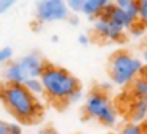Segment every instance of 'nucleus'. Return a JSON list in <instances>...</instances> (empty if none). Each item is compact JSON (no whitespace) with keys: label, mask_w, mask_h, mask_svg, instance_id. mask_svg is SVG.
I'll return each mask as SVG.
<instances>
[{"label":"nucleus","mask_w":147,"mask_h":134,"mask_svg":"<svg viewBox=\"0 0 147 134\" xmlns=\"http://www.w3.org/2000/svg\"><path fill=\"white\" fill-rule=\"evenodd\" d=\"M0 134H22V128L13 121L0 120Z\"/></svg>","instance_id":"nucleus-14"},{"label":"nucleus","mask_w":147,"mask_h":134,"mask_svg":"<svg viewBox=\"0 0 147 134\" xmlns=\"http://www.w3.org/2000/svg\"><path fill=\"white\" fill-rule=\"evenodd\" d=\"M41 82L45 87V95L52 101H68L71 95L81 90L79 79L71 71L62 66L48 63L41 74Z\"/></svg>","instance_id":"nucleus-2"},{"label":"nucleus","mask_w":147,"mask_h":134,"mask_svg":"<svg viewBox=\"0 0 147 134\" xmlns=\"http://www.w3.org/2000/svg\"><path fill=\"white\" fill-rule=\"evenodd\" d=\"M0 99L11 115L24 123L38 120L43 114L40 99L21 84H3L0 87Z\"/></svg>","instance_id":"nucleus-1"},{"label":"nucleus","mask_w":147,"mask_h":134,"mask_svg":"<svg viewBox=\"0 0 147 134\" xmlns=\"http://www.w3.org/2000/svg\"><path fill=\"white\" fill-rule=\"evenodd\" d=\"M3 77H5V84H21V85H24L26 80L29 79L18 60H13L11 63H8L5 66Z\"/></svg>","instance_id":"nucleus-10"},{"label":"nucleus","mask_w":147,"mask_h":134,"mask_svg":"<svg viewBox=\"0 0 147 134\" xmlns=\"http://www.w3.org/2000/svg\"><path fill=\"white\" fill-rule=\"evenodd\" d=\"M144 71L142 58L133 55L128 51H117L109 58L108 73L112 84L117 87L133 85L136 79H139Z\"/></svg>","instance_id":"nucleus-3"},{"label":"nucleus","mask_w":147,"mask_h":134,"mask_svg":"<svg viewBox=\"0 0 147 134\" xmlns=\"http://www.w3.org/2000/svg\"><path fill=\"white\" fill-rule=\"evenodd\" d=\"M93 30H95L96 36H100L105 41H119V40H122V36L125 33L123 29L115 25L114 22L106 19L105 16L93 21Z\"/></svg>","instance_id":"nucleus-6"},{"label":"nucleus","mask_w":147,"mask_h":134,"mask_svg":"<svg viewBox=\"0 0 147 134\" xmlns=\"http://www.w3.org/2000/svg\"><path fill=\"white\" fill-rule=\"evenodd\" d=\"M128 114H130V121L141 125V121H144L147 118V101L133 98V103L130 104Z\"/></svg>","instance_id":"nucleus-11"},{"label":"nucleus","mask_w":147,"mask_h":134,"mask_svg":"<svg viewBox=\"0 0 147 134\" xmlns=\"http://www.w3.org/2000/svg\"><path fill=\"white\" fill-rule=\"evenodd\" d=\"M142 62H144V65H147V48L142 51Z\"/></svg>","instance_id":"nucleus-24"},{"label":"nucleus","mask_w":147,"mask_h":134,"mask_svg":"<svg viewBox=\"0 0 147 134\" xmlns=\"http://www.w3.org/2000/svg\"><path fill=\"white\" fill-rule=\"evenodd\" d=\"M131 93L134 99L147 101V77H139L131 85Z\"/></svg>","instance_id":"nucleus-12"},{"label":"nucleus","mask_w":147,"mask_h":134,"mask_svg":"<svg viewBox=\"0 0 147 134\" xmlns=\"http://www.w3.org/2000/svg\"><path fill=\"white\" fill-rule=\"evenodd\" d=\"M24 85H26V88L29 90L33 96H36V98L45 95V87H43V82H41L40 77H30V79L26 80Z\"/></svg>","instance_id":"nucleus-13"},{"label":"nucleus","mask_w":147,"mask_h":134,"mask_svg":"<svg viewBox=\"0 0 147 134\" xmlns=\"http://www.w3.org/2000/svg\"><path fill=\"white\" fill-rule=\"evenodd\" d=\"M105 17H106V19H109L111 22H114L115 25H119L120 29H123L125 32H128L134 24H138L136 21H134L133 17L127 13V11L122 10V8H119L114 2H112V5L108 8V11L105 13Z\"/></svg>","instance_id":"nucleus-8"},{"label":"nucleus","mask_w":147,"mask_h":134,"mask_svg":"<svg viewBox=\"0 0 147 134\" xmlns=\"http://www.w3.org/2000/svg\"><path fill=\"white\" fill-rule=\"evenodd\" d=\"M120 134H146L144 128L139 123H133V121H128L122 126Z\"/></svg>","instance_id":"nucleus-15"},{"label":"nucleus","mask_w":147,"mask_h":134,"mask_svg":"<svg viewBox=\"0 0 147 134\" xmlns=\"http://www.w3.org/2000/svg\"><path fill=\"white\" fill-rule=\"evenodd\" d=\"M111 5L112 2H109V0H84L82 14L95 21L98 17L105 16V13L108 11V8Z\"/></svg>","instance_id":"nucleus-9"},{"label":"nucleus","mask_w":147,"mask_h":134,"mask_svg":"<svg viewBox=\"0 0 147 134\" xmlns=\"http://www.w3.org/2000/svg\"><path fill=\"white\" fill-rule=\"evenodd\" d=\"M82 92H81V90H78V92H74L73 95L70 96V98H68V104H74V103H78V101H81V99H82Z\"/></svg>","instance_id":"nucleus-21"},{"label":"nucleus","mask_w":147,"mask_h":134,"mask_svg":"<svg viewBox=\"0 0 147 134\" xmlns=\"http://www.w3.org/2000/svg\"><path fill=\"white\" fill-rule=\"evenodd\" d=\"M138 7H139V22L146 25L147 24V0L138 2Z\"/></svg>","instance_id":"nucleus-18"},{"label":"nucleus","mask_w":147,"mask_h":134,"mask_svg":"<svg viewBox=\"0 0 147 134\" xmlns=\"http://www.w3.org/2000/svg\"><path fill=\"white\" fill-rule=\"evenodd\" d=\"M38 134H60V133L55 131V129H52V128H45V129H41Z\"/></svg>","instance_id":"nucleus-23"},{"label":"nucleus","mask_w":147,"mask_h":134,"mask_svg":"<svg viewBox=\"0 0 147 134\" xmlns=\"http://www.w3.org/2000/svg\"><path fill=\"white\" fill-rule=\"evenodd\" d=\"M35 16L41 24L60 22L70 17V10L63 0H41L36 3Z\"/></svg>","instance_id":"nucleus-5"},{"label":"nucleus","mask_w":147,"mask_h":134,"mask_svg":"<svg viewBox=\"0 0 147 134\" xmlns=\"http://www.w3.org/2000/svg\"><path fill=\"white\" fill-rule=\"evenodd\" d=\"M18 62L22 66L24 73L27 74L29 79L30 77H41L43 71H45L46 65H48L45 62V58L40 54H36V52H30V54L22 55L21 58H18Z\"/></svg>","instance_id":"nucleus-7"},{"label":"nucleus","mask_w":147,"mask_h":134,"mask_svg":"<svg viewBox=\"0 0 147 134\" xmlns=\"http://www.w3.org/2000/svg\"><path fill=\"white\" fill-rule=\"evenodd\" d=\"M78 43H79L81 46H89V43H90L89 35H87V33H79V35H78Z\"/></svg>","instance_id":"nucleus-22"},{"label":"nucleus","mask_w":147,"mask_h":134,"mask_svg":"<svg viewBox=\"0 0 147 134\" xmlns=\"http://www.w3.org/2000/svg\"><path fill=\"white\" fill-rule=\"evenodd\" d=\"M13 57H14V51L11 46H2L0 48V63H3L7 66L8 63L13 62Z\"/></svg>","instance_id":"nucleus-16"},{"label":"nucleus","mask_w":147,"mask_h":134,"mask_svg":"<svg viewBox=\"0 0 147 134\" xmlns=\"http://www.w3.org/2000/svg\"><path fill=\"white\" fill-rule=\"evenodd\" d=\"M128 33H130L133 38H138V36H141V35L144 33V24H141V22L134 24V25L131 27L130 30H128Z\"/></svg>","instance_id":"nucleus-19"},{"label":"nucleus","mask_w":147,"mask_h":134,"mask_svg":"<svg viewBox=\"0 0 147 134\" xmlns=\"http://www.w3.org/2000/svg\"><path fill=\"white\" fill-rule=\"evenodd\" d=\"M67 5H68V10H70V13H74V14H82L84 0H68Z\"/></svg>","instance_id":"nucleus-17"},{"label":"nucleus","mask_w":147,"mask_h":134,"mask_svg":"<svg viewBox=\"0 0 147 134\" xmlns=\"http://www.w3.org/2000/svg\"><path fill=\"white\" fill-rule=\"evenodd\" d=\"M13 7H14L13 0H0V16H3L5 13H8Z\"/></svg>","instance_id":"nucleus-20"},{"label":"nucleus","mask_w":147,"mask_h":134,"mask_svg":"<svg viewBox=\"0 0 147 134\" xmlns=\"http://www.w3.org/2000/svg\"><path fill=\"white\" fill-rule=\"evenodd\" d=\"M84 112L89 118L96 120L105 126H114L117 123V109L109 96L101 90H92L86 96Z\"/></svg>","instance_id":"nucleus-4"}]
</instances>
